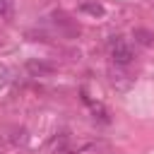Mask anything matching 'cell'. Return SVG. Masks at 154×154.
Instances as JSON below:
<instances>
[{"mask_svg": "<svg viewBox=\"0 0 154 154\" xmlns=\"http://www.w3.org/2000/svg\"><path fill=\"white\" fill-rule=\"evenodd\" d=\"M132 36H135V41H137V43H144V46H152V43H154V34H152V31H147V29H135V31H132Z\"/></svg>", "mask_w": 154, "mask_h": 154, "instance_id": "7a4b0ae2", "label": "cell"}, {"mask_svg": "<svg viewBox=\"0 0 154 154\" xmlns=\"http://www.w3.org/2000/svg\"><path fill=\"white\" fill-rule=\"evenodd\" d=\"M108 48H111V60H113L116 65H120V67L130 65V63H132V58H135L132 48H130L120 36H113V38H111V43H108Z\"/></svg>", "mask_w": 154, "mask_h": 154, "instance_id": "6da1fadb", "label": "cell"}, {"mask_svg": "<svg viewBox=\"0 0 154 154\" xmlns=\"http://www.w3.org/2000/svg\"><path fill=\"white\" fill-rule=\"evenodd\" d=\"M26 70L34 72V75H41V72H51V65H43V63H34V60H29V63H26Z\"/></svg>", "mask_w": 154, "mask_h": 154, "instance_id": "277c9868", "label": "cell"}, {"mask_svg": "<svg viewBox=\"0 0 154 154\" xmlns=\"http://www.w3.org/2000/svg\"><path fill=\"white\" fill-rule=\"evenodd\" d=\"M82 10H84V12H89V14H94V17H101V14H103V7H101V5H96V2H84V5H82Z\"/></svg>", "mask_w": 154, "mask_h": 154, "instance_id": "5b68a950", "label": "cell"}, {"mask_svg": "<svg viewBox=\"0 0 154 154\" xmlns=\"http://www.w3.org/2000/svg\"><path fill=\"white\" fill-rule=\"evenodd\" d=\"M12 12H14V5L12 0H0V19H12Z\"/></svg>", "mask_w": 154, "mask_h": 154, "instance_id": "3957f363", "label": "cell"}]
</instances>
